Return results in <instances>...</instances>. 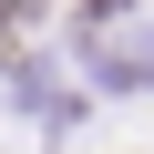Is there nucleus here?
<instances>
[{
    "label": "nucleus",
    "mask_w": 154,
    "mask_h": 154,
    "mask_svg": "<svg viewBox=\"0 0 154 154\" xmlns=\"http://www.w3.org/2000/svg\"><path fill=\"white\" fill-rule=\"evenodd\" d=\"M41 11H51V0H0V41H11V31H31Z\"/></svg>",
    "instance_id": "nucleus-1"
},
{
    "label": "nucleus",
    "mask_w": 154,
    "mask_h": 154,
    "mask_svg": "<svg viewBox=\"0 0 154 154\" xmlns=\"http://www.w3.org/2000/svg\"><path fill=\"white\" fill-rule=\"evenodd\" d=\"M113 11H134V0H82V21H113Z\"/></svg>",
    "instance_id": "nucleus-2"
}]
</instances>
